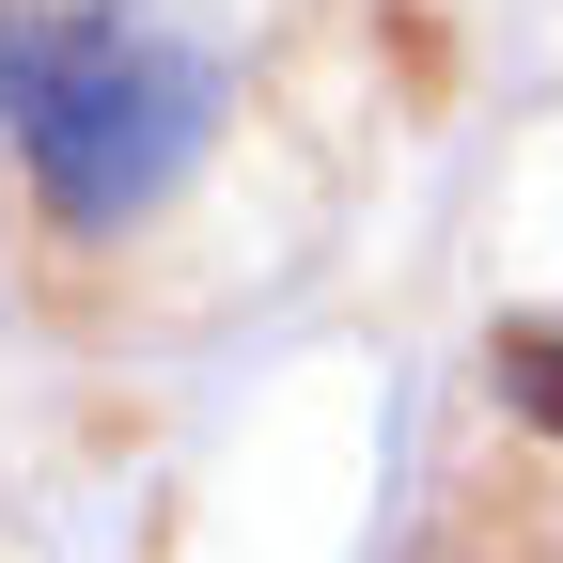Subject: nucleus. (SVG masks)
<instances>
[{"mask_svg": "<svg viewBox=\"0 0 563 563\" xmlns=\"http://www.w3.org/2000/svg\"><path fill=\"white\" fill-rule=\"evenodd\" d=\"M203 125H220V47L157 0H0V141L63 235H125Z\"/></svg>", "mask_w": 563, "mask_h": 563, "instance_id": "1", "label": "nucleus"}, {"mask_svg": "<svg viewBox=\"0 0 563 563\" xmlns=\"http://www.w3.org/2000/svg\"><path fill=\"white\" fill-rule=\"evenodd\" d=\"M485 376H501L517 422H548V439H563V329H501V344H485Z\"/></svg>", "mask_w": 563, "mask_h": 563, "instance_id": "2", "label": "nucleus"}]
</instances>
